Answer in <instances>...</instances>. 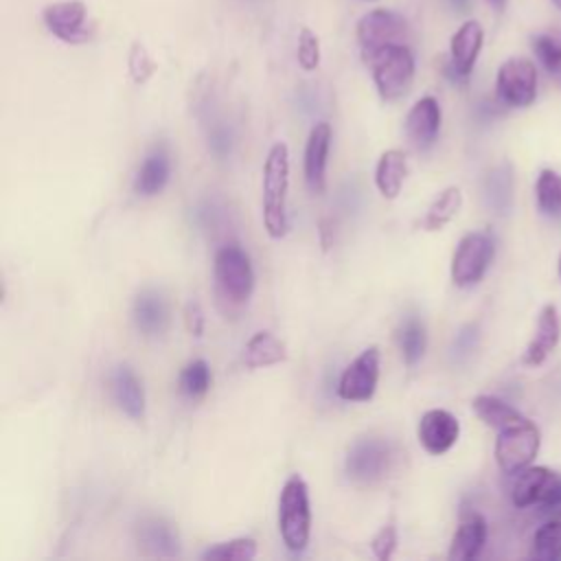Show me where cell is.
<instances>
[{"label": "cell", "mask_w": 561, "mask_h": 561, "mask_svg": "<svg viewBox=\"0 0 561 561\" xmlns=\"http://www.w3.org/2000/svg\"><path fill=\"white\" fill-rule=\"evenodd\" d=\"M169 178H171V158L164 147H153L136 171L134 191L142 197L158 195L167 186Z\"/></svg>", "instance_id": "cell-21"}, {"label": "cell", "mask_w": 561, "mask_h": 561, "mask_svg": "<svg viewBox=\"0 0 561 561\" xmlns=\"http://www.w3.org/2000/svg\"><path fill=\"white\" fill-rule=\"evenodd\" d=\"M550 75H552V77H554V79L561 83V66H559L554 72H550Z\"/></svg>", "instance_id": "cell-42"}, {"label": "cell", "mask_w": 561, "mask_h": 561, "mask_svg": "<svg viewBox=\"0 0 561 561\" xmlns=\"http://www.w3.org/2000/svg\"><path fill=\"white\" fill-rule=\"evenodd\" d=\"M408 39V22L403 15L388 11V9H375L357 22V42L362 48L364 61H368L377 50L390 46V44H405Z\"/></svg>", "instance_id": "cell-9"}, {"label": "cell", "mask_w": 561, "mask_h": 561, "mask_svg": "<svg viewBox=\"0 0 561 561\" xmlns=\"http://www.w3.org/2000/svg\"><path fill=\"white\" fill-rule=\"evenodd\" d=\"M370 548L379 561H388L394 554L397 548V528L392 524H386L377 530V535L370 541Z\"/></svg>", "instance_id": "cell-36"}, {"label": "cell", "mask_w": 561, "mask_h": 561, "mask_svg": "<svg viewBox=\"0 0 561 561\" xmlns=\"http://www.w3.org/2000/svg\"><path fill=\"white\" fill-rule=\"evenodd\" d=\"M513 191H515V180H513V169L508 162L493 167L484 175L482 197L491 213L508 215V210L513 208Z\"/></svg>", "instance_id": "cell-22"}, {"label": "cell", "mask_w": 561, "mask_h": 561, "mask_svg": "<svg viewBox=\"0 0 561 561\" xmlns=\"http://www.w3.org/2000/svg\"><path fill=\"white\" fill-rule=\"evenodd\" d=\"M263 226L272 239L287 232V191H289V149L274 142L263 164Z\"/></svg>", "instance_id": "cell-1"}, {"label": "cell", "mask_w": 561, "mask_h": 561, "mask_svg": "<svg viewBox=\"0 0 561 561\" xmlns=\"http://www.w3.org/2000/svg\"><path fill=\"white\" fill-rule=\"evenodd\" d=\"M408 175V158L401 149H388L379 156L375 167V184L386 199H394Z\"/></svg>", "instance_id": "cell-23"}, {"label": "cell", "mask_w": 561, "mask_h": 561, "mask_svg": "<svg viewBox=\"0 0 561 561\" xmlns=\"http://www.w3.org/2000/svg\"><path fill=\"white\" fill-rule=\"evenodd\" d=\"M392 458H394V449L388 440L366 436V438H357L351 445L344 469L351 480L359 484H373L390 471Z\"/></svg>", "instance_id": "cell-8"}, {"label": "cell", "mask_w": 561, "mask_h": 561, "mask_svg": "<svg viewBox=\"0 0 561 561\" xmlns=\"http://www.w3.org/2000/svg\"><path fill=\"white\" fill-rule=\"evenodd\" d=\"M497 99L508 107H528L537 96V68L526 57L506 59L495 77Z\"/></svg>", "instance_id": "cell-10"}, {"label": "cell", "mask_w": 561, "mask_h": 561, "mask_svg": "<svg viewBox=\"0 0 561 561\" xmlns=\"http://www.w3.org/2000/svg\"><path fill=\"white\" fill-rule=\"evenodd\" d=\"M533 50L541 61V66L548 72H554L561 66V31L541 33L533 37Z\"/></svg>", "instance_id": "cell-33"}, {"label": "cell", "mask_w": 561, "mask_h": 561, "mask_svg": "<svg viewBox=\"0 0 561 561\" xmlns=\"http://www.w3.org/2000/svg\"><path fill=\"white\" fill-rule=\"evenodd\" d=\"M110 392L114 403L134 421H140L145 416V388L138 375L127 366L121 364L110 375Z\"/></svg>", "instance_id": "cell-18"}, {"label": "cell", "mask_w": 561, "mask_h": 561, "mask_svg": "<svg viewBox=\"0 0 561 561\" xmlns=\"http://www.w3.org/2000/svg\"><path fill=\"white\" fill-rule=\"evenodd\" d=\"M530 557L537 561L561 559V522L552 519L537 528L530 546Z\"/></svg>", "instance_id": "cell-31"}, {"label": "cell", "mask_w": 561, "mask_h": 561, "mask_svg": "<svg viewBox=\"0 0 561 561\" xmlns=\"http://www.w3.org/2000/svg\"><path fill=\"white\" fill-rule=\"evenodd\" d=\"M559 337H561V322H559L557 307L554 305H546L541 309V313H539L535 335H533V340L528 342V346L524 351V364H528V366L543 364V359L559 344Z\"/></svg>", "instance_id": "cell-20"}, {"label": "cell", "mask_w": 561, "mask_h": 561, "mask_svg": "<svg viewBox=\"0 0 561 561\" xmlns=\"http://www.w3.org/2000/svg\"><path fill=\"white\" fill-rule=\"evenodd\" d=\"M210 388V368L204 359H191L178 375V390L186 399H199Z\"/></svg>", "instance_id": "cell-30"}, {"label": "cell", "mask_w": 561, "mask_h": 561, "mask_svg": "<svg viewBox=\"0 0 561 561\" xmlns=\"http://www.w3.org/2000/svg\"><path fill=\"white\" fill-rule=\"evenodd\" d=\"M186 327H188V331L193 333V335H202L204 333V311H202V307H199V302H195V300H191L188 305H186Z\"/></svg>", "instance_id": "cell-39"}, {"label": "cell", "mask_w": 561, "mask_h": 561, "mask_svg": "<svg viewBox=\"0 0 561 561\" xmlns=\"http://www.w3.org/2000/svg\"><path fill=\"white\" fill-rule=\"evenodd\" d=\"M213 276L217 300L221 307L226 305V311L241 309L250 300L254 289V270L241 245L228 243L215 252Z\"/></svg>", "instance_id": "cell-2"}, {"label": "cell", "mask_w": 561, "mask_h": 561, "mask_svg": "<svg viewBox=\"0 0 561 561\" xmlns=\"http://www.w3.org/2000/svg\"><path fill=\"white\" fill-rule=\"evenodd\" d=\"M46 28L66 44H81L90 37L88 7L81 0H61L44 9Z\"/></svg>", "instance_id": "cell-12"}, {"label": "cell", "mask_w": 561, "mask_h": 561, "mask_svg": "<svg viewBox=\"0 0 561 561\" xmlns=\"http://www.w3.org/2000/svg\"><path fill=\"white\" fill-rule=\"evenodd\" d=\"M331 149V125L320 121L311 127L305 145V182L311 193L320 195L327 186V158Z\"/></svg>", "instance_id": "cell-16"}, {"label": "cell", "mask_w": 561, "mask_h": 561, "mask_svg": "<svg viewBox=\"0 0 561 561\" xmlns=\"http://www.w3.org/2000/svg\"><path fill=\"white\" fill-rule=\"evenodd\" d=\"M136 329L147 337H158L169 329V305L156 289H142L131 307Z\"/></svg>", "instance_id": "cell-19"}, {"label": "cell", "mask_w": 561, "mask_h": 561, "mask_svg": "<svg viewBox=\"0 0 561 561\" xmlns=\"http://www.w3.org/2000/svg\"><path fill=\"white\" fill-rule=\"evenodd\" d=\"M473 412L478 414L480 421H484L489 427H495L497 432L504 427H511L515 423L526 421L524 414H519L513 405H508L506 401L491 397V394H480L471 401Z\"/></svg>", "instance_id": "cell-26"}, {"label": "cell", "mask_w": 561, "mask_h": 561, "mask_svg": "<svg viewBox=\"0 0 561 561\" xmlns=\"http://www.w3.org/2000/svg\"><path fill=\"white\" fill-rule=\"evenodd\" d=\"M495 254V241L489 232L465 234L451 256V280L456 287L478 285Z\"/></svg>", "instance_id": "cell-5"}, {"label": "cell", "mask_w": 561, "mask_h": 561, "mask_svg": "<svg viewBox=\"0 0 561 561\" xmlns=\"http://www.w3.org/2000/svg\"><path fill=\"white\" fill-rule=\"evenodd\" d=\"M489 2H491V7L497 9V11H502V9L506 7V0H489Z\"/></svg>", "instance_id": "cell-41"}, {"label": "cell", "mask_w": 561, "mask_h": 561, "mask_svg": "<svg viewBox=\"0 0 561 561\" xmlns=\"http://www.w3.org/2000/svg\"><path fill=\"white\" fill-rule=\"evenodd\" d=\"M484 541H486V524L482 517L471 515L456 528L447 557L451 561H471L482 552Z\"/></svg>", "instance_id": "cell-24"}, {"label": "cell", "mask_w": 561, "mask_h": 561, "mask_svg": "<svg viewBox=\"0 0 561 561\" xmlns=\"http://www.w3.org/2000/svg\"><path fill=\"white\" fill-rule=\"evenodd\" d=\"M440 129V105L434 96L419 99L405 116V136L416 151H425L434 145Z\"/></svg>", "instance_id": "cell-17"}, {"label": "cell", "mask_w": 561, "mask_h": 561, "mask_svg": "<svg viewBox=\"0 0 561 561\" xmlns=\"http://www.w3.org/2000/svg\"><path fill=\"white\" fill-rule=\"evenodd\" d=\"M559 276H561V256H559Z\"/></svg>", "instance_id": "cell-44"}, {"label": "cell", "mask_w": 561, "mask_h": 561, "mask_svg": "<svg viewBox=\"0 0 561 561\" xmlns=\"http://www.w3.org/2000/svg\"><path fill=\"white\" fill-rule=\"evenodd\" d=\"M511 500L517 508L561 506V473L546 467H526L515 473L511 484Z\"/></svg>", "instance_id": "cell-7"}, {"label": "cell", "mask_w": 561, "mask_h": 561, "mask_svg": "<svg viewBox=\"0 0 561 561\" xmlns=\"http://www.w3.org/2000/svg\"><path fill=\"white\" fill-rule=\"evenodd\" d=\"M379 364L381 353L377 346H368L362 351L342 373L337 383V394L344 401H368L373 399L379 381Z\"/></svg>", "instance_id": "cell-11"}, {"label": "cell", "mask_w": 561, "mask_h": 561, "mask_svg": "<svg viewBox=\"0 0 561 561\" xmlns=\"http://www.w3.org/2000/svg\"><path fill=\"white\" fill-rule=\"evenodd\" d=\"M397 342H399V351L403 355V362L408 366H414L427 346V333L423 322L416 316H408L401 327L397 329Z\"/></svg>", "instance_id": "cell-28"}, {"label": "cell", "mask_w": 561, "mask_h": 561, "mask_svg": "<svg viewBox=\"0 0 561 561\" xmlns=\"http://www.w3.org/2000/svg\"><path fill=\"white\" fill-rule=\"evenodd\" d=\"M296 57H298V64H300L302 70H316L318 64H320V39L307 26H302L300 33H298Z\"/></svg>", "instance_id": "cell-34"}, {"label": "cell", "mask_w": 561, "mask_h": 561, "mask_svg": "<svg viewBox=\"0 0 561 561\" xmlns=\"http://www.w3.org/2000/svg\"><path fill=\"white\" fill-rule=\"evenodd\" d=\"M458 434H460L458 419L451 412L443 410V408L427 410L421 416L419 427H416L419 443L432 456H440V454L449 451L456 445Z\"/></svg>", "instance_id": "cell-14"}, {"label": "cell", "mask_w": 561, "mask_h": 561, "mask_svg": "<svg viewBox=\"0 0 561 561\" xmlns=\"http://www.w3.org/2000/svg\"><path fill=\"white\" fill-rule=\"evenodd\" d=\"M462 206V193L458 186H447L438 193V197L430 204L425 217H423V228L434 232L445 228L460 210Z\"/></svg>", "instance_id": "cell-27"}, {"label": "cell", "mask_w": 561, "mask_h": 561, "mask_svg": "<svg viewBox=\"0 0 561 561\" xmlns=\"http://www.w3.org/2000/svg\"><path fill=\"white\" fill-rule=\"evenodd\" d=\"M208 145H210V149H213L219 158H224L226 153H230V147H232V134H230V129H226L224 125H215V127L210 129V134H208Z\"/></svg>", "instance_id": "cell-38"}, {"label": "cell", "mask_w": 561, "mask_h": 561, "mask_svg": "<svg viewBox=\"0 0 561 561\" xmlns=\"http://www.w3.org/2000/svg\"><path fill=\"white\" fill-rule=\"evenodd\" d=\"M278 530L291 552H302L311 537L309 489L300 476L287 478L278 497Z\"/></svg>", "instance_id": "cell-3"}, {"label": "cell", "mask_w": 561, "mask_h": 561, "mask_svg": "<svg viewBox=\"0 0 561 561\" xmlns=\"http://www.w3.org/2000/svg\"><path fill=\"white\" fill-rule=\"evenodd\" d=\"M537 206L550 219H561V175L552 169H543L535 184Z\"/></svg>", "instance_id": "cell-29"}, {"label": "cell", "mask_w": 561, "mask_h": 561, "mask_svg": "<svg viewBox=\"0 0 561 561\" xmlns=\"http://www.w3.org/2000/svg\"><path fill=\"white\" fill-rule=\"evenodd\" d=\"M482 26L476 20L465 22L454 35L449 44V64L445 68V75L451 81H467V77L473 70V64L478 59V53L482 48Z\"/></svg>", "instance_id": "cell-13"}, {"label": "cell", "mask_w": 561, "mask_h": 561, "mask_svg": "<svg viewBox=\"0 0 561 561\" xmlns=\"http://www.w3.org/2000/svg\"><path fill=\"white\" fill-rule=\"evenodd\" d=\"M539 430L526 419L522 423L500 430L495 440V460L504 473L515 476L517 471L530 467L539 451Z\"/></svg>", "instance_id": "cell-6"}, {"label": "cell", "mask_w": 561, "mask_h": 561, "mask_svg": "<svg viewBox=\"0 0 561 561\" xmlns=\"http://www.w3.org/2000/svg\"><path fill=\"white\" fill-rule=\"evenodd\" d=\"M366 64L373 68V81L383 101L401 99L414 79V55L405 44H390L377 50Z\"/></svg>", "instance_id": "cell-4"}, {"label": "cell", "mask_w": 561, "mask_h": 561, "mask_svg": "<svg viewBox=\"0 0 561 561\" xmlns=\"http://www.w3.org/2000/svg\"><path fill=\"white\" fill-rule=\"evenodd\" d=\"M256 557V541L252 537H239L221 541L202 552L204 561H250Z\"/></svg>", "instance_id": "cell-32"}, {"label": "cell", "mask_w": 561, "mask_h": 561, "mask_svg": "<svg viewBox=\"0 0 561 561\" xmlns=\"http://www.w3.org/2000/svg\"><path fill=\"white\" fill-rule=\"evenodd\" d=\"M552 2H554V7H557V9H561V0H552Z\"/></svg>", "instance_id": "cell-43"}, {"label": "cell", "mask_w": 561, "mask_h": 561, "mask_svg": "<svg viewBox=\"0 0 561 561\" xmlns=\"http://www.w3.org/2000/svg\"><path fill=\"white\" fill-rule=\"evenodd\" d=\"M447 4L456 11H467L469 9V0H447Z\"/></svg>", "instance_id": "cell-40"}, {"label": "cell", "mask_w": 561, "mask_h": 561, "mask_svg": "<svg viewBox=\"0 0 561 561\" xmlns=\"http://www.w3.org/2000/svg\"><path fill=\"white\" fill-rule=\"evenodd\" d=\"M287 359L285 344L270 331H256L243 346V364L248 368H265Z\"/></svg>", "instance_id": "cell-25"}, {"label": "cell", "mask_w": 561, "mask_h": 561, "mask_svg": "<svg viewBox=\"0 0 561 561\" xmlns=\"http://www.w3.org/2000/svg\"><path fill=\"white\" fill-rule=\"evenodd\" d=\"M134 535H136L138 548L149 557L171 559V557L180 554L178 528L171 522H167L164 517H156V515L142 517L136 524Z\"/></svg>", "instance_id": "cell-15"}, {"label": "cell", "mask_w": 561, "mask_h": 561, "mask_svg": "<svg viewBox=\"0 0 561 561\" xmlns=\"http://www.w3.org/2000/svg\"><path fill=\"white\" fill-rule=\"evenodd\" d=\"M153 70H156L153 59L149 57V53L145 50V46L136 42V44L131 46V53H129V72H131L134 81H136V83H145V81L153 75Z\"/></svg>", "instance_id": "cell-35"}, {"label": "cell", "mask_w": 561, "mask_h": 561, "mask_svg": "<svg viewBox=\"0 0 561 561\" xmlns=\"http://www.w3.org/2000/svg\"><path fill=\"white\" fill-rule=\"evenodd\" d=\"M478 344V327L476 324H467L462 327L451 344V357L454 359H465L467 355H471L476 351Z\"/></svg>", "instance_id": "cell-37"}]
</instances>
